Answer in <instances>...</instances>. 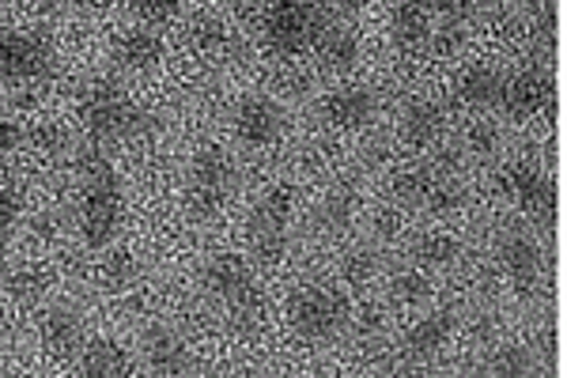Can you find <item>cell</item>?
Returning a JSON list of instances; mask_svg holds the SVG:
<instances>
[{
    "mask_svg": "<svg viewBox=\"0 0 567 378\" xmlns=\"http://www.w3.org/2000/svg\"><path fill=\"white\" fill-rule=\"evenodd\" d=\"M27 141H31L34 152H42V155H61L69 144V133L58 122H39L31 133H27Z\"/></svg>",
    "mask_w": 567,
    "mask_h": 378,
    "instance_id": "obj_35",
    "label": "cell"
},
{
    "mask_svg": "<svg viewBox=\"0 0 567 378\" xmlns=\"http://www.w3.org/2000/svg\"><path fill=\"white\" fill-rule=\"evenodd\" d=\"M291 216H296V190L288 182L261 190V197L250 208V224H246V243L250 257L258 265H280L291 243Z\"/></svg>",
    "mask_w": 567,
    "mask_h": 378,
    "instance_id": "obj_3",
    "label": "cell"
},
{
    "mask_svg": "<svg viewBox=\"0 0 567 378\" xmlns=\"http://www.w3.org/2000/svg\"><path fill=\"white\" fill-rule=\"evenodd\" d=\"M80 378H133V356L122 340L99 337L80 353Z\"/></svg>",
    "mask_w": 567,
    "mask_h": 378,
    "instance_id": "obj_20",
    "label": "cell"
},
{
    "mask_svg": "<svg viewBox=\"0 0 567 378\" xmlns=\"http://www.w3.org/2000/svg\"><path fill=\"white\" fill-rule=\"evenodd\" d=\"M454 326H458V318H454L451 310H432V315H424L409 326L405 340H401V353H405L409 364H427V359H435L451 345Z\"/></svg>",
    "mask_w": 567,
    "mask_h": 378,
    "instance_id": "obj_15",
    "label": "cell"
},
{
    "mask_svg": "<svg viewBox=\"0 0 567 378\" xmlns=\"http://www.w3.org/2000/svg\"><path fill=\"white\" fill-rule=\"evenodd\" d=\"M390 292L398 303H405V307H424L427 299L435 295V280L427 269H420V265H409V269H398L390 280Z\"/></svg>",
    "mask_w": 567,
    "mask_h": 378,
    "instance_id": "obj_27",
    "label": "cell"
},
{
    "mask_svg": "<svg viewBox=\"0 0 567 378\" xmlns=\"http://www.w3.org/2000/svg\"><path fill=\"white\" fill-rule=\"evenodd\" d=\"M382 326H386L382 310L379 307H363V315H360V329H363V334H379Z\"/></svg>",
    "mask_w": 567,
    "mask_h": 378,
    "instance_id": "obj_39",
    "label": "cell"
},
{
    "mask_svg": "<svg viewBox=\"0 0 567 378\" xmlns=\"http://www.w3.org/2000/svg\"><path fill=\"white\" fill-rule=\"evenodd\" d=\"M27 141V129L16 125V122H0V163L8 160V155L20 152V144Z\"/></svg>",
    "mask_w": 567,
    "mask_h": 378,
    "instance_id": "obj_37",
    "label": "cell"
},
{
    "mask_svg": "<svg viewBox=\"0 0 567 378\" xmlns=\"http://www.w3.org/2000/svg\"><path fill=\"white\" fill-rule=\"evenodd\" d=\"M80 122L99 144L136 141L148 129V114L114 84H95L80 95Z\"/></svg>",
    "mask_w": 567,
    "mask_h": 378,
    "instance_id": "obj_4",
    "label": "cell"
},
{
    "mask_svg": "<svg viewBox=\"0 0 567 378\" xmlns=\"http://www.w3.org/2000/svg\"><path fill=\"white\" fill-rule=\"evenodd\" d=\"M235 136L246 147H272L284 136V106L269 95H246L235 106Z\"/></svg>",
    "mask_w": 567,
    "mask_h": 378,
    "instance_id": "obj_12",
    "label": "cell"
},
{
    "mask_svg": "<svg viewBox=\"0 0 567 378\" xmlns=\"http://www.w3.org/2000/svg\"><path fill=\"white\" fill-rule=\"evenodd\" d=\"M355 212H360V201H355V190L352 186H337V190L322 193V201L315 205V227H318V235L341 238L355 224Z\"/></svg>",
    "mask_w": 567,
    "mask_h": 378,
    "instance_id": "obj_21",
    "label": "cell"
},
{
    "mask_svg": "<svg viewBox=\"0 0 567 378\" xmlns=\"http://www.w3.org/2000/svg\"><path fill=\"white\" fill-rule=\"evenodd\" d=\"M553 99V84H548L545 72L537 69H526V72H515V76H503V95H499V106L507 110L511 118H534L542 114Z\"/></svg>",
    "mask_w": 567,
    "mask_h": 378,
    "instance_id": "obj_16",
    "label": "cell"
},
{
    "mask_svg": "<svg viewBox=\"0 0 567 378\" xmlns=\"http://www.w3.org/2000/svg\"><path fill=\"white\" fill-rule=\"evenodd\" d=\"M58 224H61V219L53 216V212H42V216H34V235L53 238V235H58Z\"/></svg>",
    "mask_w": 567,
    "mask_h": 378,
    "instance_id": "obj_40",
    "label": "cell"
},
{
    "mask_svg": "<svg viewBox=\"0 0 567 378\" xmlns=\"http://www.w3.org/2000/svg\"><path fill=\"white\" fill-rule=\"evenodd\" d=\"M39 337H42V348L50 353L53 359H72L84 353L87 345V326H84V315L69 303H58L42 315V326H39Z\"/></svg>",
    "mask_w": 567,
    "mask_h": 378,
    "instance_id": "obj_14",
    "label": "cell"
},
{
    "mask_svg": "<svg viewBox=\"0 0 567 378\" xmlns=\"http://www.w3.org/2000/svg\"><path fill=\"white\" fill-rule=\"evenodd\" d=\"M499 95H503V76L492 64H470L458 76V99L470 110H477V114L499 106Z\"/></svg>",
    "mask_w": 567,
    "mask_h": 378,
    "instance_id": "obj_23",
    "label": "cell"
},
{
    "mask_svg": "<svg viewBox=\"0 0 567 378\" xmlns=\"http://www.w3.org/2000/svg\"><path fill=\"white\" fill-rule=\"evenodd\" d=\"M462 205H465V186H462L458 178H454V171H435L424 208L439 212V216H451V212H458Z\"/></svg>",
    "mask_w": 567,
    "mask_h": 378,
    "instance_id": "obj_30",
    "label": "cell"
},
{
    "mask_svg": "<svg viewBox=\"0 0 567 378\" xmlns=\"http://www.w3.org/2000/svg\"><path fill=\"white\" fill-rule=\"evenodd\" d=\"M462 257V243L451 232H427L416 238V265L420 269H451Z\"/></svg>",
    "mask_w": 567,
    "mask_h": 378,
    "instance_id": "obj_25",
    "label": "cell"
},
{
    "mask_svg": "<svg viewBox=\"0 0 567 378\" xmlns=\"http://www.w3.org/2000/svg\"><path fill=\"white\" fill-rule=\"evenodd\" d=\"M465 147H470V155H477V160H488L499 147V129L492 125L488 118H477V122L465 129Z\"/></svg>",
    "mask_w": 567,
    "mask_h": 378,
    "instance_id": "obj_34",
    "label": "cell"
},
{
    "mask_svg": "<svg viewBox=\"0 0 567 378\" xmlns=\"http://www.w3.org/2000/svg\"><path fill=\"white\" fill-rule=\"evenodd\" d=\"M484 371H488V378H534V353L518 340H503L488 353Z\"/></svg>",
    "mask_w": 567,
    "mask_h": 378,
    "instance_id": "obj_24",
    "label": "cell"
},
{
    "mask_svg": "<svg viewBox=\"0 0 567 378\" xmlns=\"http://www.w3.org/2000/svg\"><path fill=\"white\" fill-rule=\"evenodd\" d=\"M310 50H315V58L326 72H352L360 64V39L344 23H322Z\"/></svg>",
    "mask_w": 567,
    "mask_h": 378,
    "instance_id": "obj_18",
    "label": "cell"
},
{
    "mask_svg": "<svg viewBox=\"0 0 567 378\" xmlns=\"http://www.w3.org/2000/svg\"><path fill=\"white\" fill-rule=\"evenodd\" d=\"M141 356L152 378H186L189 375V345L178 329L171 326H148L141 337Z\"/></svg>",
    "mask_w": 567,
    "mask_h": 378,
    "instance_id": "obj_13",
    "label": "cell"
},
{
    "mask_svg": "<svg viewBox=\"0 0 567 378\" xmlns=\"http://www.w3.org/2000/svg\"><path fill=\"white\" fill-rule=\"evenodd\" d=\"M76 186H80V197H76L80 238H84L91 251H106L125 224V190H122V178H117L114 163H110L99 147L80 152Z\"/></svg>",
    "mask_w": 567,
    "mask_h": 378,
    "instance_id": "obj_1",
    "label": "cell"
},
{
    "mask_svg": "<svg viewBox=\"0 0 567 378\" xmlns=\"http://www.w3.org/2000/svg\"><path fill=\"white\" fill-rule=\"evenodd\" d=\"M235 186H239V171H235V160L224 152V147H200V152L189 160V178H186V193H189V208L197 216H216L231 205Z\"/></svg>",
    "mask_w": 567,
    "mask_h": 378,
    "instance_id": "obj_6",
    "label": "cell"
},
{
    "mask_svg": "<svg viewBox=\"0 0 567 378\" xmlns=\"http://www.w3.org/2000/svg\"><path fill=\"white\" fill-rule=\"evenodd\" d=\"M390 31H393V42H398L405 53L427 50V42H432V31H435L432 8H424V4H398L390 12Z\"/></svg>",
    "mask_w": 567,
    "mask_h": 378,
    "instance_id": "obj_22",
    "label": "cell"
},
{
    "mask_svg": "<svg viewBox=\"0 0 567 378\" xmlns=\"http://www.w3.org/2000/svg\"><path fill=\"white\" fill-rule=\"evenodd\" d=\"M200 288L235 329H254L265 315V295L254 265L243 254H216L200 269Z\"/></svg>",
    "mask_w": 567,
    "mask_h": 378,
    "instance_id": "obj_2",
    "label": "cell"
},
{
    "mask_svg": "<svg viewBox=\"0 0 567 378\" xmlns=\"http://www.w3.org/2000/svg\"><path fill=\"white\" fill-rule=\"evenodd\" d=\"M227 378H243V375H227Z\"/></svg>",
    "mask_w": 567,
    "mask_h": 378,
    "instance_id": "obj_41",
    "label": "cell"
},
{
    "mask_svg": "<svg viewBox=\"0 0 567 378\" xmlns=\"http://www.w3.org/2000/svg\"><path fill=\"white\" fill-rule=\"evenodd\" d=\"M352 307L333 284H299L288 295V326L303 340H333L349 329Z\"/></svg>",
    "mask_w": 567,
    "mask_h": 378,
    "instance_id": "obj_5",
    "label": "cell"
},
{
    "mask_svg": "<svg viewBox=\"0 0 567 378\" xmlns=\"http://www.w3.org/2000/svg\"><path fill=\"white\" fill-rule=\"evenodd\" d=\"M189 45L200 53V58H219V53L231 45V34H227V23L219 16H197L189 23Z\"/></svg>",
    "mask_w": 567,
    "mask_h": 378,
    "instance_id": "obj_28",
    "label": "cell"
},
{
    "mask_svg": "<svg viewBox=\"0 0 567 378\" xmlns=\"http://www.w3.org/2000/svg\"><path fill=\"white\" fill-rule=\"evenodd\" d=\"M58 69V53L42 34L0 27V84H39Z\"/></svg>",
    "mask_w": 567,
    "mask_h": 378,
    "instance_id": "obj_7",
    "label": "cell"
},
{
    "mask_svg": "<svg viewBox=\"0 0 567 378\" xmlns=\"http://www.w3.org/2000/svg\"><path fill=\"white\" fill-rule=\"evenodd\" d=\"M374 276H379V257H374L371 246H352L341 257V280L352 284V288H368Z\"/></svg>",
    "mask_w": 567,
    "mask_h": 378,
    "instance_id": "obj_32",
    "label": "cell"
},
{
    "mask_svg": "<svg viewBox=\"0 0 567 378\" xmlns=\"http://www.w3.org/2000/svg\"><path fill=\"white\" fill-rule=\"evenodd\" d=\"M20 212H23L20 190H16V182L8 174H0V251L8 246L16 224H20Z\"/></svg>",
    "mask_w": 567,
    "mask_h": 378,
    "instance_id": "obj_33",
    "label": "cell"
},
{
    "mask_svg": "<svg viewBox=\"0 0 567 378\" xmlns=\"http://www.w3.org/2000/svg\"><path fill=\"white\" fill-rule=\"evenodd\" d=\"M114 64L125 72H152L163 61V39L148 27H130L114 39Z\"/></svg>",
    "mask_w": 567,
    "mask_h": 378,
    "instance_id": "obj_19",
    "label": "cell"
},
{
    "mask_svg": "<svg viewBox=\"0 0 567 378\" xmlns=\"http://www.w3.org/2000/svg\"><path fill=\"white\" fill-rule=\"evenodd\" d=\"M318 114H322V122L329 129L360 133V129H368L374 122V114H379V95H374L368 84H341L322 99Z\"/></svg>",
    "mask_w": 567,
    "mask_h": 378,
    "instance_id": "obj_11",
    "label": "cell"
},
{
    "mask_svg": "<svg viewBox=\"0 0 567 378\" xmlns=\"http://www.w3.org/2000/svg\"><path fill=\"white\" fill-rule=\"evenodd\" d=\"M496 186L511 205H518L534 224L548 227L556 216V197H553V182L548 174L537 167L534 160H515L496 174Z\"/></svg>",
    "mask_w": 567,
    "mask_h": 378,
    "instance_id": "obj_9",
    "label": "cell"
},
{
    "mask_svg": "<svg viewBox=\"0 0 567 378\" xmlns=\"http://www.w3.org/2000/svg\"><path fill=\"white\" fill-rule=\"evenodd\" d=\"M133 16L141 20V27H159V23H171L175 16H182V4L175 0H141V4H133Z\"/></svg>",
    "mask_w": 567,
    "mask_h": 378,
    "instance_id": "obj_36",
    "label": "cell"
},
{
    "mask_svg": "<svg viewBox=\"0 0 567 378\" xmlns=\"http://www.w3.org/2000/svg\"><path fill=\"white\" fill-rule=\"evenodd\" d=\"M99 280L106 292H125L136 280V257L130 251H106L99 262Z\"/></svg>",
    "mask_w": 567,
    "mask_h": 378,
    "instance_id": "obj_31",
    "label": "cell"
},
{
    "mask_svg": "<svg viewBox=\"0 0 567 378\" xmlns=\"http://www.w3.org/2000/svg\"><path fill=\"white\" fill-rule=\"evenodd\" d=\"M322 31L315 4H296V0H284L272 4L265 12L261 34H265V50L277 53V58H299L303 50H310Z\"/></svg>",
    "mask_w": 567,
    "mask_h": 378,
    "instance_id": "obj_8",
    "label": "cell"
},
{
    "mask_svg": "<svg viewBox=\"0 0 567 378\" xmlns=\"http://www.w3.org/2000/svg\"><path fill=\"white\" fill-rule=\"evenodd\" d=\"M374 232H379L382 238H393L401 232V212H393V208L374 212Z\"/></svg>",
    "mask_w": 567,
    "mask_h": 378,
    "instance_id": "obj_38",
    "label": "cell"
},
{
    "mask_svg": "<svg viewBox=\"0 0 567 378\" xmlns=\"http://www.w3.org/2000/svg\"><path fill=\"white\" fill-rule=\"evenodd\" d=\"M496 262L499 269L507 273V280L515 284L523 295H534L545 280V254L542 243H537L529 232H518V227H507L496 238Z\"/></svg>",
    "mask_w": 567,
    "mask_h": 378,
    "instance_id": "obj_10",
    "label": "cell"
},
{
    "mask_svg": "<svg viewBox=\"0 0 567 378\" xmlns=\"http://www.w3.org/2000/svg\"><path fill=\"white\" fill-rule=\"evenodd\" d=\"M432 178H435V167H401L393 174V197L409 208H424L427 201V190H432Z\"/></svg>",
    "mask_w": 567,
    "mask_h": 378,
    "instance_id": "obj_29",
    "label": "cell"
},
{
    "mask_svg": "<svg viewBox=\"0 0 567 378\" xmlns=\"http://www.w3.org/2000/svg\"><path fill=\"white\" fill-rule=\"evenodd\" d=\"M45 288H50V276H45L42 265H34V262L16 265V269H8V276H4V292L12 295L16 303H23V307L39 303Z\"/></svg>",
    "mask_w": 567,
    "mask_h": 378,
    "instance_id": "obj_26",
    "label": "cell"
},
{
    "mask_svg": "<svg viewBox=\"0 0 567 378\" xmlns=\"http://www.w3.org/2000/svg\"><path fill=\"white\" fill-rule=\"evenodd\" d=\"M446 133V114L432 99H409L401 110V141L409 147H435Z\"/></svg>",
    "mask_w": 567,
    "mask_h": 378,
    "instance_id": "obj_17",
    "label": "cell"
}]
</instances>
